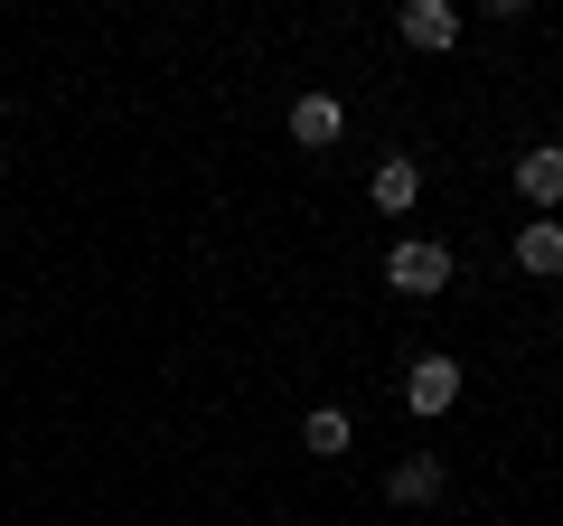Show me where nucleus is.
<instances>
[{
	"label": "nucleus",
	"instance_id": "obj_4",
	"mask_svg": "<svg viewBox=\"0 0 563 526\" xmlns=\"http://www.w3.org/2000/svg\"><path fill=\"white\" fill-rule=\"evenodd\" d=\"M517 198L536 207V217H554V207H563V151H554V142L517 151Z\"/></svg>",
	"mask_w": 563,
	"mask_h": 526
},
{
	"label": "nucleus",
	"instance_id": "obj_5",
	"mask_svg": "<svg viewBox=\"0 0 563 526\" xmlns=\"http://www.w3.org/2000/svg\"><path fill=\"white\" fill-rule=\"evenodd\" d=\"M339 132H347V103L339 95H301V103H291V142H301V151H329Z\"/></svg>",
	"mask_w": 563,
	"mask_h": 526
},
{
	"label": "nucleus",
	"instance_id": "obj_1",
	"mask_svg": "<svg viewBox=\"0 0 563 526\" xmlns=\"http://www.w3.org/2000/svg\"><path fill=\"white\" fill-rule=\"evenodd\" d=\"M385 283L413 292V302H422V292H442V283H451V244H442V235H404L395 254H385Z\"/></svg>",
	"mask_w": 563,
	"mask_h": 526
},
{
	"label": "nucleus",
	"instance_id": "obj_3",
	"mask_svg": "<svg viewBox=\"0 0 563 526\" xmlns=\"http://www.w3.org/2000/svg\"><path fill=\"white\" fill-rule=\"evenodd\" d=\"M395 29H404V47L442 57V47L461 39V10H451V0H404V10H395Z\"/></svg>",
	"mask_w": 563,
	"mask_h": 526
},
{
	"label": "nucleus",
	"instance_id": "obj_2",
	"mask_svg": "<svg viewBox=\"0 0 563 526\" xmlns=\"http://www.w3.org/2000/svg\"><path fill=\"white\" fill-rule=\"evenodd\" d=\"M404 405H413V414H451V405H461V358H442V348L413 358V366H404Z\"/></svg>",
	"mask_w": 563,
	"mask_h": 526
},
{
	"label": "nucleus",
	"instance_id": "obj_6",
	"mask_svg": "<svg viewBox=\"0 0 563 526\" xmlns=\"http://www.w3.org/2000/svg\"><path fill=\"white\" fill-rule=\"evenodd\" d=\"M385 498H395V507H432V498H442V461H432V451H404L395 480H385Z\"/></svg>",
	"mask_w": 563,
	"mask_h": 526
},
{
	"label": "nucleus",
	"instance_id": "obj_8",
	"mask_svg": "<svg viewBox=\"0 0 563 526\" xmlns=\"http://www.w3.org/2000/svg\"><path fill=\"white\" fill-rule=\"evenodd\" d=\"M517 263H526V273H563V226L554 217L517 226Z\"/></svg>",
	"mask_w": 563,
	"mask_h": 526
},
{
	"label": "nucleus",
	"instance_id": "obj_7",
	"mask_svg": "<svg viewBox=\"0 0 563 526\" xmlns=\"http://www.w3.org/2000/svg\"><path fill=\"white\" fill-rule=\"evenodd\" d=\"M366 198H376L385 217H413V198H422V169H413V161H376V179H366Z\"/></svg>",
	"mask_w": 563,
	"mask_h": 526
},
{
	"label": "nucleus",
	"instance_id": "obj_9",
	"mask_svg": "<svg viewBox=\"0 0 563 526\" xmlns=\"http://www.w3.org/2000/svg\"><path fill=\"white\" fill-rule=\"evenodd\" d=\"M301 442H310V451H320V461H339V451H347V442H357V424H347V414H339V405H320V414H310V424H301Z\"/></svg>",
	"mask_w": 563,
	"mask_h": 526
}]
</instances>
